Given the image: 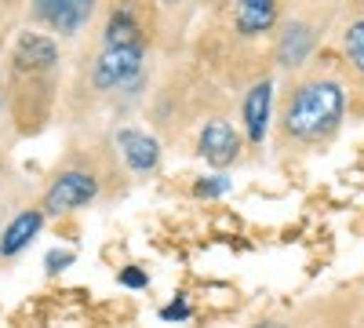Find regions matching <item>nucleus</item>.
<instances>
[{
    "mask_svg": "<svg viewBox=\"0 0 364 328\" xmlns=\"http://www.w3.org/2000/svg\"><path fill=\"white\" fill-rule=\"evenodd\" d=\"M346 117V92L339 80L331 77H314V80H302L295 92L288 95L284 117H281V128L288 139L295 142H328L331 135L339 132Z\"/></svg>",
    "mask_w": 364,
    "mask_h": 328,
    "instance_id": "1",
    "label": "nucleus"
},
{
    "mask_svg": "<svg viewBox=\"0 0 364 328\" xmlns=\"http://www.w3.org/2000/svg\"><path fill=\"white\" fill-rule=\"evenodd\" d=\"M142 58H146V48H102V55L91 66V84L99 92L135 88L142 80Z\"/></svg>",
    "mask_w": 364,
    "mask_h": 328,
    "instance_id": "2",
    "label": "nucleus"
},
{
    "mask_svg": "<svg viewBox=\"0 0 364 328\" xmlns=\"http://www.w3.org/2000/svg\"><path fill=\"white\" fill-rule=\"evenodd\" d=\"M95 197H99V179L91 175V171L70 168V171H63L48 186V194H44V216L77 212V208H87Z\"/></svg>",
    "mask_w": 364,
    "mask_h": 328,
    "instance_id": "3",
    "label": "nucleus"
},
{
    "mask_svg": "<svg viewBox=\"0 0 364 328\" xmlns=\"http://www.w3.org/2000/svg\"><path fill=\"white\" fill-rule=\"evenodd\" d=\"M197 146H200V157L211 168H219V171L230 168L240 157V135H237V128L230 121H223V117H211V121L200 128Z\"/></svg>",
    "mask_w": 364,
    "mask_h": 328,
    "instance_id": "4",
    "label": "nucleus"
},
{
    "mask_svg": "<svg viewBox=\"0 0 364 328\" xmlns=\"http://www.w3.org/2000/svg\"><path fill=\"white\" fill-rule=\"evenodd\" d=\"M117 150H120V157L128 161V168L139 171V175L154 171L161 164V142L154 135L139 132V128H120L117 132Z\"/></svg>",
    "mask_w": 364,
    "mask_h": 328,
    "instance_id": "5",
    "label": "nucleus"
},
{
    "mask_svg": "<svg viewBox=\"0 0 364 328\" xmlns=\"http://www.w3.org/2000/svg\"><path fill=\"white\" fill-rule=\"evenodd\" d=\"M314 44H317V26H310L306 18H291L284 26V33L277 37V63L288 66V70L302 66L310 58Z\"/></svg>",
    "mask_w": 364,
    "mask_h": 328,
    "instance_id": "6",
    "label": "nucleus"
},
{
    "mask_svg": "<svg viewBox=\"0 0 364 328\" xmlns=\"http://www.w3.org/2000/svg\"><path fill=\"white\" fill-rule=\"evenodd\" d=\"M33 11L51 29H58L63 37H73L77 29L91 18V4H87V0H41Z\"/></svg>",
    "mask_w": 364,
    "mask_h": 328,
    "instance_id": "7",
    "label": "nucleus"
},
{
    "mask_svg": "<svg viewBox=\"0 0 364 328\" xmlns=\"http://www.w3.org/2000/svg\"><path fill=\"white\" fill-rule=\"evenodd\" d=\"M41 226H44V208H26V212H18L4 226V233H0V255H8V259L18 255L41 233Z\"/></svg>",
    "mask_w": 364,
    "mask_h": 328,
    "instance_id": "8",
    "label": "nucleus"
},
{
    "mask_svg": "<svg viewBox=\"0 0 364 328\" xmlns=\"http://www.w3.org/2000/svg\"><path fill=\"white\" fill-rule=\"evenodd\" d=\"M269 102H273V84L269 80H259V84L248 88V95H245V132H248L252 142H262L266 139Z\"/></svg>",
    "mask_w": 364,
    "mask_h": 328,
    "instance_id": "9",
    "label": "nucleus"
},
{
    "mask_svg": "<svg viewBox=\"0 0 364 328\" xmlns=\"http://www.w3.org/2000/svg\"><path fill=\"white\" fill-rule=\"evenodd\" d=\"M15 63L22 70H48L58 63V44L44 33H22L15 41Z\"/></svg>",
    "mask_w": 364,
    "mask_h": 328,
    "instance_id": "10",
    "label": "nucleus"
},
{
    "mask_svg": "<svg viewBox=\"0 0 364 328\" xmlns=\"http://www.w3.org/2000/svg\"><path fill=\"white\" fill-rule=\"evenodd\" d=\"M233 26L240 37H259L277 26V4H269V0H245V4L233 8Z\"/></svg>",
    "mask_w": 364,
    "mask_h": 328,
    "instance_id": "11",
    "label": "nucleus"
},
{
    "mask_svg": "<svg viewBox=\"0 0 364 328\" xmlns=\"http://www.w3.org/2000/svg\"><path fill=\"white\" fill-rule=\"evenodd\" d=\"M106 48H142V26L132 11H113L106 22Z\"/></svg>",
    "mask_w": 364,
    "mask_h": 328,
    "instance_id": "12",
    "label": "nucleus"
},
{
    "mask_svg": "<svg viewBox=\"0 0 364 328\" xmlns=\"http://www.w3.org/2000/svg\"><path fill=\"white\" fill-rule=\"evenodd\" d=\"M346 58H350V66L364 77V15H357L346 26Z\"/></svg>",
    "mask_w": 364,
    "mask_h": 328,
    "instance_id": "13",
    "label": "nucleus"
},
{
    "mask_svg": "<svg viewBox=\"0 0 364 328\" xmlns=\"http://www.w3.org/2000/svg\"><path fill=\"white\" fill-rule=\"evenodd\" d=\"M226 190H230V179L226 175H208V179H197V183H193V194L204 197V201L208 197H223Z\"/></svg>",
    "mask_w": 364,
    "mask_h": 328,
    "instance_id": "14",
    "label": "nucleus"
},
{
    "mask_svg": "<svg viewBox=\"0 0 364 328\" xmlns=\"http://www.w3.org/2000/svg\"><path fill=\"white\" fill-rule=\"evenodd\" d=\"M73 259H77L73 248H51V252L44 255V270H48V274H58V270H66Z\"/></svg>",
    "mask_w": 364,
    "mask_h": 328,
    "instance_id": "15",
    "label": "nucleus"
},
{
    "mask_svg": "<svg viewBox=\"0 0 364 328\" xmlns=\"http://www.w3.org/2000/svg\"><path fill=\"white\" fill-rule=\"evenodd\" d=\"M161 317H164V321H186V317H190V303H186V295H175V300L161 310Z\"/></svg>",
    "mask_w": 364,
    "mask_h": 328,
    "instance_id": "16",
    "label": "nucleus"
},
{
    "mask_svg": "<svg viewBox=\"0 0 364 328\" xmlns=\"http://www.w3.org/2000/svg\"><path fill=\"white\" fill-rule=\"evenodd\" d=\"M117 281L124 285V288H146V285H149V274H146V270H139V266H124Z\"/></svg>",
    "mask_w": 364,
    "mask_h": 328,
    "instance_id": "17",
    "label": "nucleus"
},
{
    "mask_svg": "<svg viewBox=\"0 0 364 328\" xmlns=\"http://www.w3.org/2000/svg\"><path fill=\"white\" fill-rule=\"evenodd\" d=\"M255 328H291V324H281V321H259Z\"/></svg>",
    "mask_w": 364,
    "mask_h": 328,
    "instance_id": "18",
    "label": "nucleus"
}]
</instances>
